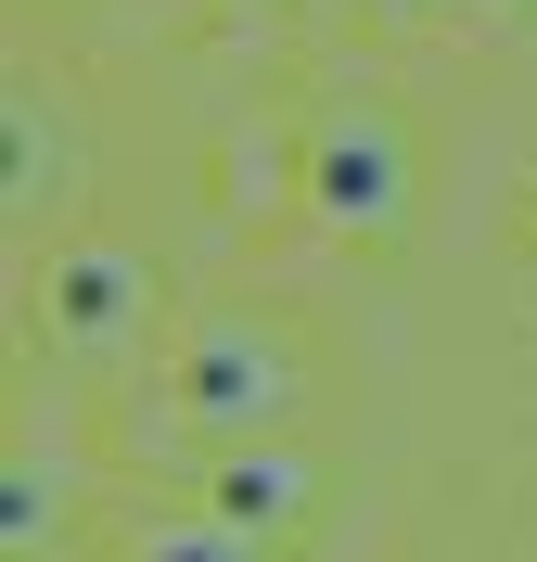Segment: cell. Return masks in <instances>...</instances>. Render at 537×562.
Here are the masks:
<instances>
[{"instance_id": "8992f818", "label": "cell", "mask_w": 537, "mask_h": 562, "mask_svg": "<svg viewBox=\"0 0 537 562\" xmlns=\"http://www.w3.org/2000/svg\"><path fill=\"white\" fill-rule=\"evenodd\" d=\"M38 512H52V486H38V460H13V550H38Z\"/></svg>"}, {"instance_id": "5b68a950", "label": "cell", "mask_w": 537, "mask_h": 562, "mask_svg": "<svg viewBox=\"0 0 537 562\" xmlns=\"http://www.w3.org/2000/svg\"><path fill=\"white\" fill-rule=\"evenodd\" d=\"M142 562H256V537H244V525H167Z\"/></svg>"}, {"instance_id": "6da1fadb", "label": "cell", "mask_w": 537, "mask_h": 562, "mask_svg": "<svg viewBox=\"0 0 537 562\" xmlns=\"http://www.w3.org/2000/svg\"><path fill=\"white\" fill-rule=\"evenodd\" d=\"M307 205H321L333 231H396L410 167H396V128H384V115H333V128L307 140Z\"/></svg>"}, {"instance_id": "3957f363", "label": "cell", "mask_w": 537, "mask_h": 562, "mask_svg": "<svg viewBox=\"0 0 537 562\" xmlns=\"http://www.w3.org/2000/svg\"><path fill=\"white\" fill-rule=\"evenodd\" d=\"M38 319H52V346H128V319H142V269H128L115 244H52Z\"/></svg>"}, {"instance_id": "7a4b0ae2", "label": "cell", "mask_w": 537, "mask_h": 562, "mask_svg": "<svg viewBox=\"0 0 537 562\" xmlns=\"http://www.w3.org/2000/svg\"><path fill=\"white\" fill-rule=\"evenodd\" d=\"M269 409H282L269 333H192V346H179V422H192V435H256Z\"/></svg>"}, {"instance_id": "277c9868", "label": "cell", "mask_w": 537, "mask_h": 562, "mask_svg": "<svg viewBox=\"0 0 537 562\" xmlns=\"http://www.w3.org/2000/svg\"><path fill=\"white\" fill-rule=\"evenodd\" d=\"M294 498H307V473H294V460L282 448H256V460H217V525H282V512H294Z\"/></svg>"}, {"instance_id": "52a82bcc", "label": "cell", "mask_w": 537, "mask_h": 562, "mask_svg": "<svg viewBox=\"0 0 537 562\" xmlns=\"http://www.w3.org/2000/svg\"><path fill=\"white\" fill-rule=\"evenodd\" d=\"M486 13H500V0H486Z\"/></svg>"}]
</instances>
